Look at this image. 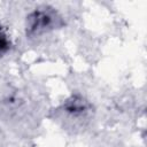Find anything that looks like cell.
<instances>
[{
	"label": "cell",
	"instance_id": "2",
	"mask_svg": "<svg viewBox=\"0 0 147 147\" xmlns=\"http://www.w3.org/2000/svg\"><path fill=\"white\" fill-rule=\"evenodd\" d=\"M9 46V40L6 36V33L3 31L0 30V52H3L8 48Z\"/></svg>",
	"mask_w": 147,
	"mask_h": 147
},
{
	"label": "cell",
	"instance_id": "1",
	"mask_svg": "<svg viewBox=\"0 0 147 147\" xmlns=\"http://www.w3.org/2000/svg\"><path fill=\"white\" fill-rule=\"evenodd\" d=\"M67 109H68L69 111H72V113L84 111V109H85V102H84L83 100H76V99H75V100L68 102Z\"/></svg>",
	"mask_w": 147,
	"mask_h": 147
}]
</instances>
